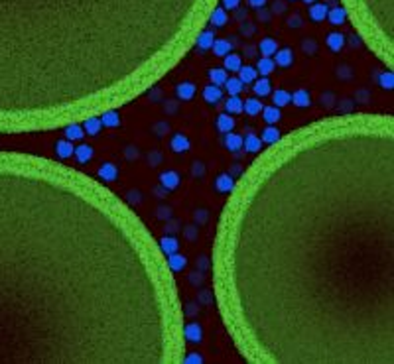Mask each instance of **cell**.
<instances>
[{
  "mask_svg": "<svg viewBox=\"0 0 394 364\" xmlns=\"http://www.w3.org/2000/svg\"><path fill=\"white\" fill-rule=\"evenodd\" d=\"M217 0H0V130L41 120V75L65 59L170 57Z\"/></svg>",
  "mask_w": 394,
  "mask_h": 364,
  "instance_id": "1",
  "label": "cell"
},
{
  "mask_svg": "<svg viewBox=\"0 0 394 364\" xmlns=\"http://www.w3.org/2000/svg\"><path fill=\"white\" fill-rule=\"evenodd\" d=\"M43 162L0 153V362L52 360L41 343L36 244Z\"/></svg>",
  "mask_w": 394,
  "mask_h": 364,
  "instance_id": "2",
  "label": "cell"
},
{
  "mask_svg": "<svg viewBox=\"0 0 394 364\" xmlns=\"http://www.w3.org/2000/svg\"><path fill=\"white\" fill-rule=\"evenodd\" d=\"M343 8L357 22L361 34L374 43L378 54H386L390 59L392 0H345Z\"/></svg>",
  "mask_w": 394,
  "mask_h": 364,
  "instance_id": "3",
  "label": "cell"
},
{
  "mask_svg": "<svg viewBox=\"0 0 394 364\" xmlns=\"http://www.w3.org/2000/svg\"><path fill=\"white\" fill-rule=\"evenodd\" d=\"M183 337L189 341V343H201L203 339V329L199 323H187L183 327Z\"/></svg>",
  "mask_w": 394,
  "mask_h": 364,
  "instance_id": "4",
  "label": "cell"
},
{
  "mask_svg": "<svg viewBox=\"0 0 394 364\" xmlns=\"http://www.w3.org/2000/svg\"><path fill=\"white\" fill-rule=\"evenodd\" d=\"M347 18H349L347 10H345L343 6H335V8H331V10L327 12V18H325V20H329L331 26H343L345 22H347Z\"/></svg>",
  "mask_w": 394,
  "mask_h": 364,
  "instance_id": "5",
  "label": "cell"
},
{
  "mask_svg": "<svg viewBox=\"0 0 394 364\" xmlns=\"http://www.w3.org/2000/svg\"><path fill=\"white\" fill-rule=\"evenodd\" d=\"M203 98H205V102L207 105H217V102H221V98H223V91H221V87L219 85H207L205 89H203Z\"/></svg>",
  "mask_w": 394,
  "mask_h": 364,
  "instance_id": "6",
  "label": "cell"
},
{
  "mask_svg": "<svg viewBox=\"0 0 394 364\" xmlns=\"http://www.w3.org/2000/svg\"><path fill=\"white\" fill-rule=\"evenodd\" d=\"M179 181H181V177H179L177 172H164V173H160V185H162L166 191L176 189V187L179 185Z\"/></svg>",
  "mask_w": 394,
  "mask_h": 364,
  "instance_id": "7",
  "label": "cell"
},
{
  "mask_svg": "<svg viewBox=\"0 0 394 364\" xmlns=\"http://www.w3.org/2000/svg\"><path fill=\"white\" fill-rule=\"evenodd\" d=\"M195 41H197V47H199L201 51H207V49H211V45L215 41V32L213 30H201L199 34H197Z\"/></svg>",
  "mask_w": 394,
  "mask_h": 364,
  "instance_id": "8",
  "label": "cell"
},
{
  "mask_svg": "<svg viewBox=\"0 0 394 364\" xmlns=\"http://www.w3.org/2000/svg\"><path fill=\"white\" fill-rule=\"evenodd\" d=\"M276 59H274V63L278 65V67H288V65H292L294 63V51L290 49V47H282V49H276Z\"/></svg>",
  "mask_w": 394,
  "mask_h": 364,
  "instance_id": "9",
  "label": "cell"
},
{
  "mask_svg": "<svg viewBox=\"0 0 394 364\" xmlns=\"http://www.w3.org/2000/svg\"><path fill=\"white\" fill-rule=\"evenodd\" d=\"M215 187L219 193H231L235 189V177L231 173H221V175H217Z\"/></svg>",
  "mask_w": 394,
  "mask_h": 364,
  "instance_id": "10",
  "label": "cell"
},
{
  "mask_svg": "<svg viewBox=\"0 0 394 364\" xmlns=\"http://www.w3.org/2000/svg\"><path fill=\"white\" fill-rule=\"evenodd\" d=\"M166 262H168V268L172 270V272H181L185 266H187V258L183 256V254H177V252H174V254H170L168 256V260H166Z\"/></svg>",
  "mask_w": 394,
  "mask_h": 364,
  "instance_id": "11",
  "label": "cell"
},
{
  "mask_svg": "<svg viewBox=\"0 0 394 364\" xmlns=\"http://www.w3.org/2000/svg\"><path fill=\"white\" fill-rule=\"evenodd\" d=\"M195 91H197V87H195L191 81H183V83H179V85L176 87V95H177V98H181V100H191L193 95H195Z\"/></svg>",
  "mask_w": 394,
  "mask_h": 364,
  "instance_id": "12",
  "label": "cell"
},
{
  "mask_svg": "<svg viewBox=\"0 0 394 364\" xmlns=\"http://www.w3.org/2000/svg\"><path fill=\"white\" fill-rule=\"evenodd\" d=\"M242 109H244V100L238 98V95H229V98L225 102V111L229 115H238V113H242Z\"/></svg>",
  "mask_w": 394,
  "mask_h": 364,
  "instance_id": "13",
  "label": "cell"
},
{
  "mask_svg": "<svg viewBox=\"0 0 394 364\" xmlns=\"http://www.w3.org/2000/svg\"><path fill=\"white\" fill-rule=\"evenodd\" d=\"M290 102H294L298 109H306V107H310L312 105V96H310V93L306 91V89H300V91H296L294 95H292V100Z\"/></svg>",
  "mask_w": 394,
  "mask_h": 364,
  "instance_id": "14",
  "label": "cell"
},
{
  "mask_svg": "<svg viewBox=\"0 0 394 364\" xmlns=\"http://www.w3.org/2000/svg\"><path fill=\"white\" fill-rule=\"evenodd\" d=\"M227 20H229V16H227V10H225L223 6L213 8L211 14H209V22H211L215 28H223V26L227 24Z\"/></svg>",
  "mask_w": 394,
  "mask_h": 364,
  "instance_id": "15",
  "label": "cell"
},
{
  "mask_svg": "<svg viewBox=\"0 0 394 364\" xmlns=\"http://www.w3.org/2000/svg\"><path fill=\"white\" fill-rule=\"evenodd\" d=\"M327 12H329V6L327 4H321V2H314L312 8H310V18L314 22H323L327 18Z\"/></svg>",
  "mask_w": 394,
  "mask_h": 364,
  "instance_id": "16",
  "label": "cell"
},
{
  "mask_svg": "<svg viewBox=\"0 0 394 364\" xmlns=\"http://www.w3.org/2000/svg\"><path fill=\"white\" fill-rule=\"evenodd\" d=\"M56 152H58V155L61 160H65V158H71L73 155V152H75V148H73V142L71 140H59V142H56Z\"/></svg>",
  "mask_w": 394,
  "mask_h": 364,
  "instance_id": "17",
  "label": "cell"
},
{
  "mask_svg": "<svg viewBox=\"0 0 394 364\" xmlns=\"http://www.w3.org/2000/svg\"><path fill=\"white\" fill-rule=\"evenodd\" d=\"M211 49H213V54H215L217 57H225L227 54H231L233 43H231L229 39H217V38H215V41H213Z\"/></svg>",
  "mask_w": 394,
  "mask_h": 364,
  "instance_id": "18",
  "label": "cell"
},
{
  "mask_svg": "<svg viewBox=\"0 0 394 364\" xmlns=\"http://www.w3.org/2000/svg\"><path fill=\"white\" fill-rule=\"evenodd\" d=\"M117 175H118V170L111 162H107V164H103L101 168H98V177H101L103 181H115Z\"/></svg>",
  "mask_w": 394,
  "mask_h": 364,
  "instance_id": "19",
  "label": "cell"
},
{
  "mask_svg": "<svg viewBox=\"0 0 394 364\" xmlns=\"http://www.w3.org/2000/svg\"><path fill=\"white\" fill-rule=\"evenodd\" d=\"M325 41H327V47L337 54V51H341V49H343V45H345V36H343L341 32H331V34L327 36V39H325Z\"/></svg>",
  "mask_w": 394,
  "mask_h": 364,
  "instance_id": "20",
  "label": "cell"
},
{
  "mask_svg": "<svg viewBox=\"0 0 394 364\" xmlns=\"http://www.w3.org/2000/svg\"><path fill=\"white\" fill-rule=\"evenodd\" d=\"M233 128H235V118L229 113H223L217 116V130L219 132L227 134V132H233Z\"/></svg>",
  "mask_w": 394,
  "mask_h": 364,
  "instance_id": "21",
  "label": "cell"
},
{
  "mask_svg": "<svg viewBox=\"0 0 394 364\" xmlns=\"http://www.w3.org/2000/svg\"><path fill=\"white\" fill-rule=\"evenodd\" d=\"M255 83V95L256 96H266V95H270V91H272V83H270V79L268 77H262V79H255L253 81Z\"/></svg>",
  "mask_w": 394,
  "mask_h": 364,
  "instance_id": "22",
  "label": "cell"
},
{
  "mask_svg": "<svg viewBox=\"0 0 394 364\" xmlns=\"http://www.w3.org/2000/svg\"><path fill=\"white\" fill-rule=\"evenodd\" d=\"M242 142H244V138L238 136V134H233V132H227V134H225V148H227L229 152H238V150L242 148Z\"/></svg>",
  "mask_w": 394,
  "mask_h": 364,
  "instance_id": "23",
  "label": "cell"
},
{
  "mask_svg": "<svg viewBox=\"0 0 394 364\" xmlns=\"http://www.w3.org/2000/svg\"><path fill=\"white\" fill-rule=\"evenodd\" d=\"M170 146H172V150H174L176 153H185V152L189 150V140H187V136H183V134H176V136L172 138Z\"/></svg>",
  "mask_w": 394,
  "mask_h": 364,
  "instance_id": "24",
  "label": "cell"
},
{
  "mask_svg": "<svg viewBox=\"0 0 394 364\" xmlns=\"http://www.w3.org/2000/svg\"><path fill=\"white\" fill-rule=\"evenodd\" d=\"M249 116H256V115H260V111H262V102H260V98H256V96H253V98H246L244 100V109H242Z\"/></svg>",
  "mask_w": 394,
  "mask_h": 364,
  "instance_id": "25",
  "label": "cell"
},
{
  "mask_svg": "<svg viewBox=\"0 0 394 364\" xmlns=\"http://www.w3.org/2000/svg\"><path fill=\"white\" fill-rule=\"evenodd\" d=\"M73 153H75V158H77L79 164H87V162H91V158H93V146L81 144L79 148H75Z\"/></svg>",
  "mask_w": 394,
  "mask_h": 364,
  "instance_id": "26",
  "label": "cell"
},
{
  "mask_svg": "<svg viewBox=\"0 0 394 364\" xmlns=\"http://www.w3.org/2000/svg\"><path fill=\"white\" fill-rule=\"evenodd\" d=\"M258 49H260V54H262L264 57H270V56L276 54L278 43H276V39H272V38H264V39H260Z\"/></svg>",
  "mask_w": 394,
  "mask_h": 364,
  "instance_id": "27",
  "label": "cell"
},
{
  "mask_svg": "<svg viewBox=\"0 0 394 364\" xmlns=\"http://www.w3.org/2000/svg\"><path fill=\"white\" fill-rule=\"evenodd\" d=\"M160 248H162V252H164L166 256H170V254H174V252L179 250V242H177L176 236H164V238L160 240Z\"/></svg>",
  "mask_w": 394,
  "mask_h": 364,
  "instance_id": "28",
  "label": "cell"
},
{
  "mask_svg": "<svg viewBox=\"0 0 394 364\" xmlns=\"http://www.w3.org/2000/svg\"><path fill=\"white\" fill-rule=\"evenodd\" d=\"M101 128H103V122H101V118H85V124H83V130H85V134H89V136H97L98 132H101Z\"/></svg>",
  "mask_w": 394,
  "mask_h": 364,
  "instance_id": "29",
  "label": "cell"
},
{
  "mask_svg": "<svg viewBox=\"0 0 394 364\" xmlns=\"http://www.w3.org/2000/svg\"><path fill=\"white\" fill-rule=\"evenodd\" d=\"M256 77H258V71H256V67H253V65H244V67L238 69V79H240L244 85H246V83H253Z\"/></svg>",
  "mask_w": 394,
  "mask_h": 364,
  "instance_id": "30",
  "label": "cell"
},
{
  "mask_svg": "<svg viewBox=\"0 0 394 364\" xmlns=\"http://www.w3.org/2000/svg\"><path fill=\"white\" fill-rule=\"evenodd\" d=\"M242 146H244V150H246V152L255 153V152H260V150H262V140H260L258 136H255V134H249V136L244 138Z\"/></svg>",
  "mask_w": 394,
  "mask_h": 364,
  "instance_id": "31",
  "label": "cell"
},
{
  "mask_svg": "<svg viewBox=\"0 0 394 364\" xmlns=\"http://www.w3.org/2000/svg\"><path fill=\"white\" fill-rule=\"evenodd\" d=\"M225 85V91L229 95H238L242 89H244V83L238 79V77H227V81L223 83Z\"/></svg>",
  "mask_w": 394,
  "mask_h": 364,
  "instance_id": "32",
  "label": "cell"
},
{
  "mask_svg": "<svg viewBox=\"0 0 394 364\" xmlns=\"http://www.w3.org/2000/svg\"><path fill=\"white\" fill-rule=\"evenodd\" d=\"M262 118L268 122V124H276L280 118H282V115H280V107H262Z\"/></svg>",
  "mask_w": 394,
  "mask_h": 364,
  "instance_id": "33",
  "label": "cell"
},
{
  "mask_svg": "<svg viewBox=\"0 0 394 364\" xmlns=\"http://www.w3.org/2000/svg\"><path fill=\"white\" fill-rule=\"evenodd\" d=\"M101 122H103V126H107V128H115V126L120 124V116H118L117 111H105L103 116H101Z\"/></svg>",
  "mask_w": 394,
  "mask_h": 364,
  "instance_id": "34",
  "label": "cell"
},
{
  "mask_svg": "<svg viewBox=\"0 0 394 364\" xmlns=\"http://www.w3.org/2000/svg\"><path fill=\"white\" fill-rule=\"evenodd\" d=\"M227 69L225 67H215V69H209V79H211V83L213 85H223L225 81H227Z\"/></svg>",
  "mask_w": 394,
  "mask_h": 364,
  "instance_id": "35",
  "label": "cell"
},
{
  "mask_svg": "<svg viewBox=\"0 0 394 364\" xmlns=\"http://www.w3.org/2000/svg\"><path fill=\"white\" fill-rule=\"evenodd\" d=\"M264 144H276L278 140H280V130L274 126V124H270L268 128H264V132H262V138H260Z\"/></svg>",
  "mask_w": 394,
  "mask_h": 364,
  "instance_id": "36",
  "label": "cell"
},
{
  "mask_svg": "<svg viewBox=\"0 0 394 364\" xmlns=\"http://www.w3.org/2000/svg\"><path fill=\"white\" fill-rule=\"evenodd\" d=\"M242 67V61H240V56H236V54H227L225 56V69L227 71H238Z\"/></svg>",
  "mask_w": 394,
  "mask_h": 364,
  "instance_id": "37",
  "label": "cell"
},
{
  "mask_svg": "<svg viewBox=\"0 0 394 364\" xmlns=\"http://www.w3.org/2000/svg\"><path fill=\"white\" fill-rule=\"evenodd\" d=\"M85 136V130H83V126H79V124H69L67 128H65V138L67 140H71V142H75V140H81Z\"/></svg>",
  "mask_w": 394,
  "mask_h": 364,
  "instance_id": "38",
  "label": "cell"
},
{
  "mask_svg": "<svg viewBox=\"0 0 394 364\" xmlns=\"http://www.w3.org/2000/svg\"><path fill=\"white\" fill-rule=\"evenodd\" d=\"M276 69V63L270 59V57H262V59H258V65H256V71L260 73V75H270L272 71Z\"/></svg>",
  "mask_w": 394,
  "mask_h": 364,
  "instance_id": "39",
  "label": "cell"
},
{
  "mask_svg": "<svg viewBox=\"0 0 394 364\" xmlns=\"http://www.w3.org/2000/svg\"><path fill=\"white\" fill-rule=\"evenodd\" d=\"M290 100H292V95L286 93V91H276V93L272 95L274 107H286V105H290Z\"/></svg>",
  "mask_w": 394,
  "mask_h": 364,
  "instance_id": "40",
  "label": "cell"
},
{
  "mask_svg": "<svg viewBox=\"0 0 394 364\" xmlns=\"http://www.w3.org/2000/svg\"><path fill=\"white\" fill-rule=\"evenodd\" d=\"M378 83H380L382 89L392 91V87H394V75H392V71H382L380 77H378Z\"/></svg>",
  "mask_w": 394,
  "mask_h": 364,
  "instance_id": "41",
  "label": "cell"
},
{
  "mask_svg": "<svg viewBox=\"0 0 394 364\" xmlns=\"http://www.w3.org/2000/svg\"><path fill=\"white\" fill-rule=\"evenodd\" d=\"M191 173H193V177H203V173H205V166H203L201 162H193Z\"/></svg>",
  "mask_w": 394,
  "mask_h": 364,
  "instance_id": "42",
  "label": "cell"
},
{
  "mask_svg": "<svg viewBox=\"0 0 394 364\" xmlns=\"http://www.w3.org/2000/svg\"><path fill=\"white\" fill-rule=\"evenodd\" d=\"M148 162H150L152 168L160 166V164H162V153H160V152H150V155H148Z\"/></svg>",
  "mask_w": 394,
  "mask_h": 364,
  "instance_id": "43",
  "label": "cell"
},
{
  "mask_svg": "<svg viewBox=\"0 0 394 364\" xmlns=\"http://www.w3.org/2000/svg\"><path fill=\"white\" fill-rule=\"evenodd\" d=\"M183 362H185V364H201L203 358H201L199 354H197V352H189V354L183 358Z\"/></svg>",
  "mask_w": 394,
  "mask_h": 364,
  "instance_id": "44",
  "label": "cell"
},
{
  "mask_svg": "<svg viewBox=\"0 0 394 364\" xmlns=\"http://www.w3.org/2000/svg\"><path fill=\"white\" fill-rule=\"evenodd\" d=\"M207 219H209V213H207L205 209H197V211H195V221L199 223V225H205Z\"/></svg>",
  "mask_w": 394,
  "mask_h": 364,
  "instance_id": "45",
  "label": "cell"
},
{
  "mask_svg": "<svg viewBox=\"0 0 394 364\" xmlns=\"http://www.w3.org/2000/svg\"><path fill=\"white\" fill-rule=\"evenodd\" d=\"M189 282H191L193 286H201V284H203V274L197 272V270L191 272V274H189Z\"/></svg>",
  "mask_w": 394,
  "mask_h": 364,
  "instance_id": "46",
  "label": "cell"
},
{
  "mask_svg": "<svg viewBox=\"0 0 394 364\" xmlns=\"http://www.w3.org/2000/svg\"><path fill=\"white\" fill-rule=\"evenodd\" d=\"M158 219H162V221H170L172 219V209H170V207H160V209H158Z\"/></svg>",
  "mask_w": 394,
  "mask_h": 364,
  "instance_id": "47",
  "label": "cell"
},
{
  "mask_svg": "<svg viewBox=\"0 0 394 364\" xmlns=\"http://www.w3.org/2000/svg\"><path fill=\"white\" fill-rule=\"evenodd\" d=\"M183 234H185L187 240H195V238H197V227H193V225L185 227V229H183Z\"/></svg>",
  "mask_w": 394,
  "mask_h": 364,
  "instance_id": "48",
  "label": "cell"
},
{
  "mask_svg": "<svg viewBox=\"0 0 394 364\" xmlns=\"http://www.w3.org/2000/svg\"><path fill=\"white\" fill-rule=\"evenodd\" d=\"M238 4H240V0H221V6L225 10H235V8H238Z\"/></svg>",
  "mask_w": 394,
  "mask_h": 364,
  "instance_id": "49",
  "label": "cell"
},
{
  "mask_svg": "<svg viewBox=\"0 0 394 364\" xmlns=\"http://www.w3.org/2000/svg\"><path fill=\"white\" fill-rule=\"evenodd\" d=\"M213 301V291H209V289H203L201 291V297H199V303H203V305H209Z\"/></svg>",
  "mask_w": 394,
  "mask_h": 364,
  "instance_id": "50",
  "label": "cell"
},
{
  "mask_svg": "<svg viewBox=\"0 0 394 364\" xmlns=\"http://www.w3.org/2000/svg\"><path fill=\"white\" fill-rule=\"evenodd\" d=\"M337 75H341L343 79H351V77H353V73H351V69H349L347 65H341V67L337 69Z\"/></svg>",
  "mask_w": 394,
  "mask_h": 364,
  "instance_id": "51",
  "label": "cell"
},
{
  "mask_svg": "<svg viewBox=\"0 0 394 364\" xmlns=\"http://www.w3.org/2000/svg\"><path fill=\"white\" fill-rule=\"evenodd\" d=\"M138 155H140V152H138L136 146H128V148H126V158H128V160H136Z\"/></svg>",
  "mask_w": 394,
  "mask_h": 364,
  "instance_id": "52",
  "label": "cell"
},
{
  "mask_svg": "<svg viewBox=\"0 0 394 364\" xmlns=\"http://www.w3.org/2000/svg\"><path fill=\"white\" fill-rule=\"evenodd\" d=\"M288 26L290 28H300L302 26V18L300 16H290L288 18Z\"/></svg>",
  "mask_w": 394,
  "mask_h": 364,
  "instance_id": "53",
  "label": "cell"
},
{
  "mask_svg": "<svg viewBox=\"0 0 394 364\" xmlns=\"http://www.w3.org/2000/svg\"><path fill=\"white\" fill-rule=\"evenodd\" d=\"M154 130L158 132V136H164L166 132H170V126H168V122H160V124H156Z\"/></svg>",
  "mask_w": 394,
  "mask_h": 364,
  "instance_id": "54",
  "label": "cell"
},
{
  "mask_svg": "<svg viewBox=\"0 0 394 364\" xmlns=\"http://www.w3.org/2000/svg\"><path fill=\"white\" fill-rule=\"evenodd\" d=\"M333 100H335V96L333 95H321V105H325V107H333Z\"/></svg>",
  "mask_w": 394,
  "mask_h": 364,
  "instance_id": "55",
  "label": "cell"
},
{
  "mask_svg": "<svg viewBox=\"0 0 394 364\" xmlns=\"http://www.w3.org/2000/svg\"><path fill=\"white\" fill-rule=\"evenodd\" d=\"M315 41L310 39V41H304V51H308V54H315Z\"/></svg>",
  "mask_w": 394,
  "mask_h": 364,
  "instance_id": "56",
  "label": "cell"
},
{
  "mask_svg": "<svg viewBox=\"0 0 394 364\" xmlns=\"http://www.w3.org/2000/svg\"><path fill=\"white\" fill-rule=\"evenodd\" d=\"M249 4H251L253 8H262V6L266 4V0H249Z\"/></svg>",
  "mask_w": 394,
  "mask_h": 364,
  "instance_id": "57",
  "label": "cell"
},
{
  "mask_svg": "<svg viewBox=\"0 0 394 364\" xmlns=\"http://www.w3.org/2000/svg\"><path fill=\"white\" fill-rule=\"evenodd\" d=\"M177 227H181V225H179V223H168V225H166V230H168V232H176V230H179Z\"/></svg>",
  "mask_w": 394,
  "mask_h": 364,
  "instance_id": "58",
  "label": "cell"
},
{
  "mask_svg": "<svg viewBox=\"0 0 394 364\" xmlns=\"http://www.w3.org/2000/svg\"><path fill=\"white\" fill-rule=\"evenodd\" d=\"M207 266H209L207 258H205V256H201V258H199V268H201V270H207Z\"/></svg>",
  "mask_w": 394,
  "mask_h": 364,
  "instance_id": "59",
  "label": "cell"
},
{
  "mask_svg": "<svg viewBox=\"0 0 394 364\" xmlns=\"http://www.w3.org/2000/svg\"><path fill=\"white\" fill-rule=\"evenodd\" d=\"M166 107H168V111H170V113H176V102H174V100L166 102Z\"/></svg>",
  "mask_w": 394,
  "mask_h": 364,
  "instance_id": "60",
  "label": "cell"
},
{
  "mask_svg": "<svg viewBox=\"0 0 394 364\" xmlns=\"http://www.w3.org/2000/svg\"><path fill=\"white\" fill-rule=\"evenodd\" d=\"M306 4H314V2H317V0H304Z\"/></svg>",
  "mask_w": 394,
  "mask_h": 364,
  "instance_id": "61",
  "label": "cell"
},
{
  "mask_svg": "<svg viewBox=\"0 0 394 364\" xmlns=\"http://www.w3.org/2000/svg\"><path fill=\"white\" fill-rule=\"evenodd\" d=\"M292 2H294V0H292Z\"/></svg>",
  "mask_w": 394,
  "mask_h": 364,
  "instance_id": "62",
  "label": "cell"
}]
</instances>
